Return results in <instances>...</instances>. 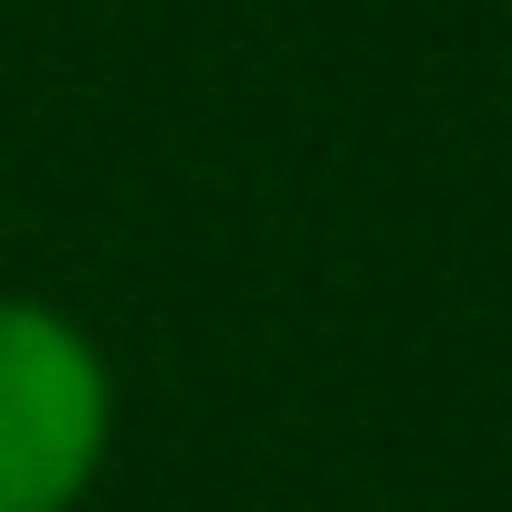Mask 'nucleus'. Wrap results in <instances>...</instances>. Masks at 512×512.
Instances as JSON below:
<instances>
[{"label":"nucleus","mask_w":512,"mask_h":512,"mask_svg":"<svg viewBox=\"0 0 512 512\" xmlns=\"http://www.w3.org/2000/svg\"><path fill=\"white\" fill-rule=\"evenodd\" d=\"M105 356L42 304H0V512H74L105 460Z\"/></svg>","instance_id":"1"}]
</instances>
